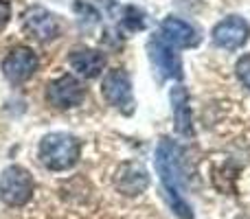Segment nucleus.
<instances>
[{"label": "nucleus", "mask_w": 250, "mask_h": 219, "mask_svg": "<svg viewBox=\"0 0 250 219\" xmlns=\"http://www.w3.org/2000/svg\"><path fill=\"white\" fill-rule=\"evenodd\" d=\"M114 186L123 195H132V198L134 195H141L149 186V173L138 162H125L119 167L117 178H114Z\"/></svg>", "instance_id": "11"}, {"label": "nucleus", "mask_w": 250, "mask_h": 219, "mask_svg": "<svg viewBox=\"0 0 250 219\" xmlns=\"http://www.w3.org/2000/svg\"><path fill=\"white\" fill-rule=\"evenodd\" d=\"M250 38V24L239 16H229L213 26V42L224 51H237Z\"/></svg>", "instance_id": "7"}, {"label": "nucleus", "mask_w": 250, "mask_h": 219, "mask_svg": "<svg viewBox=\"0 0 250 219\" xmlns=\"http://www.w3.org/2000/svg\"><path fill=\"white\" fill-rule=\"evenodd\" d=\"M24 31L40 42H51L60 35V20L44 7H29L24 11Z\"/></svg>", "instance_id": "9"}, {"label": "nucleus", "mask_w": 250, "mask_h": 219, "mask_svg": "<svg viewBox=\"0 0 250 219\" xmlns=\"http://www.w3.org/2000/svg\"><path fill=\"white\" fill-rule=\"evenodd\" d=\"M35 189L33 176L20 164H11L0 176V199L7 206L20 208L31 199Z\"/></svg>", "instance_id": "3"}, {"label": "nucleus", "mask_w": 250, "mask_h": 219, "mask_svg": "<svg viewBox=\"0 0 250 219\" xmlns=\"http://www.w3.org/2000/svg\"><path fill=\"white\" fill-rule=\"evenodd\" d=\"M143 11L141 9H136V7H125L123 9V26L127 31H141L143 26H145V20H143Z\"/></svg>", "instance_id": "14"}, {"label": "nucleus", "mask_w": 250, "mask_h": 219, "mask_svg": "<svg viewBox=\"0 0 250 219\" xmlns=\"http://www.w3.org/2000/svg\"><path fill=\"white\" fill-rule=\"evenodd\" d=\"M68 64L77 75L92 79L104 73L105 64H108V57L101 51H97V48H75L68 55Z\"/></svg>", "instance_id": "12"}, {"label": "nucleus", "mask_w": 250, "mask_h": 219, "mask_svg": "<svg viewBox=\"0 0 250 219\" xmlns=\"http://www.w3.org/2000/svg\"><path fill=\"white\" fill-rule=\"evenodd\" d=\"M9 20H11V4L7 0H0V33L7 29Z\"/></svg>", "instance_id": "16"}, {"label": "nucleus", "mask_w": 250, "mask_h": 219, "mask_svg": "<svg viewBox=\"0 0 250 219\" xmlns=\"http://www.w3.org/2000/svg\"><path fill=\"white\" fill-rule=\"evenodd\" d=\"M169 101L173 108V125L180 136L191 138L193 136V120H191V105H189V92L185 86H173L169 92Z\"/></svg>", "instance_id": "13"}, {"label": "nucleus", "mask_w": 250, "mask_h": 219, "mask_svg": "<svg viewBox=\"0 0 250 219\" xmlns=\"http://www.w3.org/2000/svg\"><path fill=\"white\" fill-rule=\"evenodd\" d=\"M147 55H149L154 68L167 79H182V60L176 48L167 42L160 33H154L147 42Z\"/></svg>", "instance_id": "4"}, {"label": "nucleus", "mask_w": 250, "mask_h": 219, "mask_svg": "<svg viewBox=\"0 0 250 219\" xmlns=\"http://www.w3.org/2000/svg\"><path fill=\"white\" fill-rule=\"evenodd\" d=\"M101 95L112 108H119L123 112H129L134 108L132 101V79L121 68L110 70L101 81Z\"/></svg>", "instance_id": "6"}, {"label": "nucleus", "mask_w": 250, "mask_h": 219, "mask_svg": "<svg viewBox=\"0 0 250 219\" xmlns=\"http://www.w3.org/2000/svg\"><path fill=\"white\" fill-rule=\"evenodd\" d=\"M160 35L171 44L173 48H193L200 44V33L191 22L182 20V18L169 16L160 22Z\"/></svg>", "instance_id": "10"}, {"label": "nucleus", "mask_w": 250, "mask_h": 219, "mask_svg": "<svg viewBox=\"0 0 250 219\" xmlns=\"http://www.w3.org/2000/svg\"><path fill=\"white\" fill-rule=\"evenodd\" d=\"M235 70H237V77L239 81L244 83V86L250 90V53H246V55H242L237 60V66H235Z\"/></svg>", "instance_id": "15"}, {"label": "nucleus", "mask_w": 250, "mask_h": 219, "mask_svg": "<svg viewBox=\"0 0 250 219\" xmlns=\"http://www.w3.org/2000/svg\"><path fill=\"white\" fill-rule=\"evenodd\" d=\"M156 171L165 189L169 208L180 219H193V208L185 198V171H182V149L176 140L163 138L156 149Z\"/></svg>", "instance_id": "1"}, {"label": "nucleus", "mask_w": 250, "mask_h": 219, "mask_svg": "<svg viewBox=\"0 0 250 219\" xmlns=\"http://www.w3.org/2000/svg\"><path fill=\"white\" fill-rule=\"evenodd\" d=\"M38 55L29 46H16L2 60V73L11 83H22L33 77V73L38 70Z\"/></svg>", "instance_id": "8"}, {"label": "nucleus", "mask_w": 250, "mask_h": 219, "mask_svg": "<svg viewBox=\"0 0 250 219\" xmlns=\"http://www.w3.org/2000/svg\"><path fill=\"white\" fill-rule=\"evenodd\" d=\"M79 140L73 134L66 132H51L40 140L38 156L42 160V164L48 171H68L79 162Z\"/></svg>", "instance_id": "2"}, {"label": "nucleus", "mask_w": 250, "mask_h": 219, "mask_svg": "<svg viewBox=\"0 0 250 219\" xmlns=\"http://www.w3.org/2000/svg\"><path fill=\"white\" fill-rule=\"evenodd\" d=\"M86 97V88L73 75H62L53 79L46 88V101L57 110H70L77 108Z\"/></svg>", "instance_id": "5"}]
</instances>
